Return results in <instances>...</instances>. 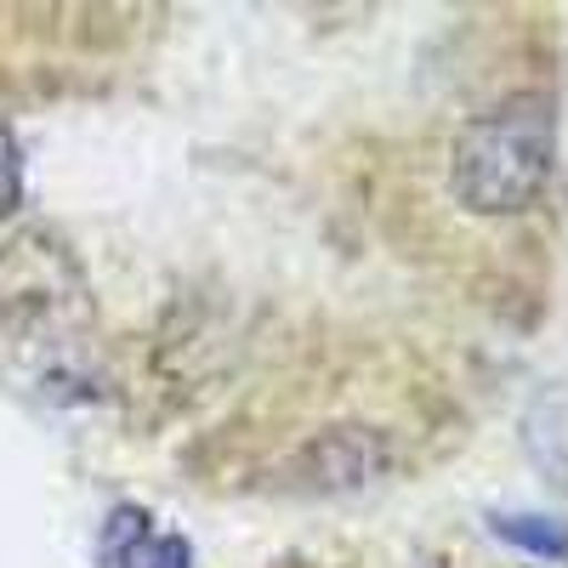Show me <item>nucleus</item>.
I'll use <instances>...</instances> for the list:
<instances>
[{"label": "nucleus", "mask_w": 568, "mask_h": 568, "mask_svg": "<svg viewBox=\"0 0 568 568\" xmlns=\"http://www.w3.org/2000/svg\"><path fill=\"white\" fill-rule=\"evenodd\" d=\"M557 165V114L546 98H517L484 120H471L455 136L449 187L466 211L511 216L529 211Z\"/></svg>", "instance_id": "nucleus-1"}, {"label": "nucleus", "mask_w": 568, "mask_h": 568, "mask_svg": "<svg viewBox=\"0 0 568 568\" xmlns=\"http://www.w3.org/2000/svg\"><path fill=\"white\" fill-rule=\"evenodd\" d=\"M98 557H103V568H194L187 540L182 535H154L142 506H114L109 511Z\"/></svg>", "instance_id": "nucleus-2"}, {"label": "nucleus", "mask_w": 568, "mask_h": 568, "mask_svg": "<svg viewBox=\"0 0 568 568\" xmlns=\"http://www.w3.org/2000/svg\"><path fill=\"white\" fill-rule=\"evenodd\" d=\"M495 535L500 540H517L524 551H535V557H562V529L551 524V517H529V511H506V517H495Z\"/></svg>", "instance_id": "nucleus-3"}, {"label": "nucleus", "mask_w": 568, "mask_h": 568, "mask_svg": "<svg viewBox=\"0 0 568 568\" xmlns=\"http://www.w3.org/2000/svg\"><path fill=\"white\" fill-rule=\"evenodd\" d=\"M18 200H23V160H18L12 131H0V216H12Z\"/></svg>", "instance_id": "nucleus-4"}]
</instances>
